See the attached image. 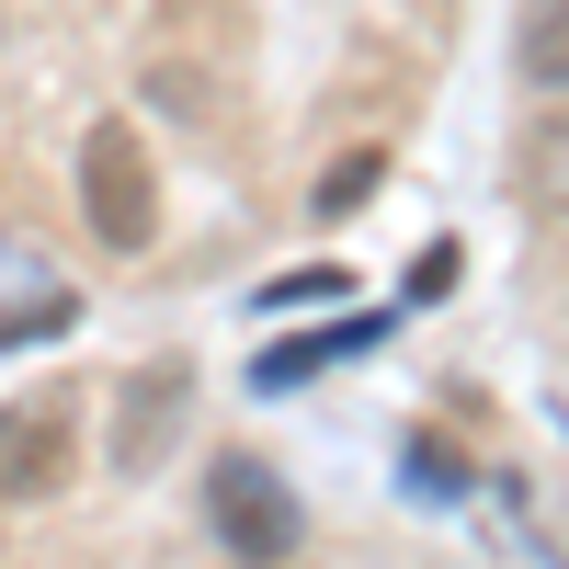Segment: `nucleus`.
<instances>
[{"label":"nucleus","mask_w":569,"mask_h":569,"mask_svg":"<svg viewBox=\"0 0 569 569\" xmlns=\"http://www.w3.org/2000/svg\"><path fill=\"white\" fill-rule=\"evenodd\" d=\"M376 171H388V160H376V149H353L342 171H330V182H319V217H353V206L376 194Z\"/></svg>","instance_id":"7"},{"label":"nucleus","mask_w":569,"mask_h":569,"mask_svg":"<svg viewBox=\"0 0 569 569\" xmlns=\"http://www.w3.org/2000/svg\"><path fill=\"white\" fill-rule=\"evenodd\" d=\"M206 536L228 558H297L308 512H297V490H284L262 456H206Z\"/></svg>","instance_id":"2"},{"label":"nucleus","mask_w":569,"mask_h":569,"mask_svg":"<svg viewBox=\"0 0 569 569\" xmlns=\"http://www.w3.org/2000/svg\"><path fill=\"white\" fill-rule=\"evenodd\" d=\"M69 445H80L69 388H34V399L0 410V512L12 501H58L69 490Z\"/></svg>","instance_id":"3"},{"label":"nucleus","mask_w":569,"mask_h":569,"mask_svg":"<svg viewBox=\"0 0 569 569\" xmlns=\"http://www.w3.org/2000/svg\"><path fill=\"white\" fill-rule=\"evenodd\" d=\"M80 217L103 251H149L160 240V182H149V149H137V126H91L80 137Z\"/></svg>","instance_id":"1"},{"label":"nucleus","mask_w":569,"mask_h":569,"mask_svg":"<svg viewBox=\"0 0 569 569\" xmlns=\"http://www.w3.org/2000/svg\"><path fill=\"white\" fill-rule=\"evenodd\" d=\"M512 194H525L536 217H569V91H547L536 126L512 137Z\"/></svg>","instance_id":"5"},{"label":"nucleus","mask_w":569,"mask_h":569,"mask_svg":"<svg viewBox=\"0 0 569 569\" xmlns=\"http://www.w3.org/2000/svg\"><path fill=\"white\" fill-rule=\"evenodd\" d=\"M525 80L536 91H569V0H547V12L525 23Z\"/></svg>","instance_id":"6"},{"label":"nucleus","mask_w":569,"mask_h":569,"mask_svg":"<svg viewBox=\"0 0 569 569\" xmlns=\"http://www.w3.org/2000/svg\"><path fill=\"white\" fill-rule=\"evenodd\" d=\"M182 433V365H149L126 388V410H114V479H137V467H160V445Z\"/></svg>","instance_id":"4"}]
</instances>
